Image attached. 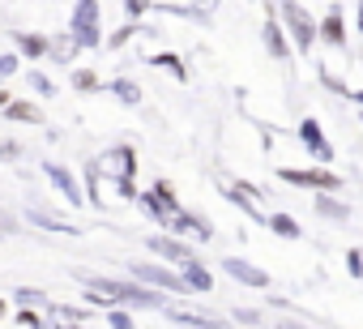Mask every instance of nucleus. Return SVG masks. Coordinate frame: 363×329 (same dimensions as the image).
<instances>
[{
  "label": "nucleus",
  "mask_w": 363,
  "mask_h": 329,
  "mask_svg": "<svg viewBox=\"0 0 363 329\" xmlns=\"http://www.w3.org/2000/svg\"><path fill=\"white\" fill-rule=\"evenodd\" d=\"M103 172H111L116 180H133V172H137V154H133L128 145H120V150H111V154L103 158Z\"/></svg>",
  "instance_id": "nucleus-8"
},
{
  "label": "nucleus",
  "mask_w": 363,
  "mask_h": 329,
  "mask_svg": "<svg viewBox=\"0 0 363 329\" xmlns=\"http://www.w3.org/2000/svg\"><path fill=\"white\" fill-rule=\"evenodd\" d=\"M60 329H77V325H60Z\"/></svg>",
  "instance_id": "nucleus-36"
},
{
  "label": "nucleus",
  "mask_w": 363,
  "mask_h": 329,
  "mask_svg": "<svg viewBox=\"0 0 363 329\" xmlns=\"http://www.w3.org/2000/svg\"><path fill=\"white\" fill-rule=\"evenodd\" d=\"M299 137H303V145H308L316 158H329V154H333L329 141L320 137V124H316V120H303V124H299Z\"/></svg>",
  "instance_id": "nucleus-12"
},
{
  "label": "nucleus",
  "mask_w": 363,
  "mask_h": 329,
  "mask_svg": "<svg viewBox=\"0 0 363 329\" xmlns=\"http://www.w3.org/2000/svg\"><path fill=\"white\" fill-rule=\"evenodd\" d=\"M150 65H158V69H171L175 77H184V65H179L175 56H167V52H162V56H150Z\"/></svg>",
  "instance_id": "nucleus-22"
},
{
  "label": "nucleus",
  "mask_w": 363,
  "mask_h": 329,
  "mask_svg": "<svg viewBox=\"0 0 363 329\" xmlns=\"http://www.w3.org/2000/svg\"><path fill=\"white\" fill-rule=\"evenodd\" d=\"M18 73V56H0V82Z\"/></svg>",
  "instance_id": "nucleus-24"
},
{
  "label": "nucleus",
  "mask_w": 363,
  "mask_h": 329,
  "mask_svg": "<svg viewBox=\"0 0 363 329\" xmlns=\"http://www.w3.org/2000/svg\"><path fill=\"white\" fill-rule=\"evenodd\" d=\"M278 180H286V184H295V189H320V193H333L342 180L333 176V172H299V167H282L278 172Z\"/></svg>",
  "instance_id": "nucleus-5"
},
{
  "label": "nucleus",
  "mask_w": 363,
  "mask_h": 329,
  "mask_svg": "<svg viewBox=\"0 0 363 329\" xmlns=\"http://www.w3.org/2000/svg\"><path fill=\"white\" fill-rule=\"evenodd\" d=\"M193 9H197V13L206 18V13H214V9H218V0H197V5H193Z\"/></svg>",
  "instance_id": "nucleus-29"
},
{
  "label": "nucleus",
  "mask_w": 363,
  "mask_h": 329,
  "mask_svg": "<svg viewBox=\"0 0 363 329\" xmlns=\"http://www.w3.org/2000/svg\"><path fill=\"white\" fill-rule=\"evenodd\" d=\"M26 218H30L35 227H48V231H69V235H77V231H82V227H69L65 218H56V214H48V210H39V206H30V210H26Z\"/></svg>",
  "instance_id": "nucleus-14"
},
{
  "label": "nucleus",
  "mask_w": 363,
  "mask_h": 329,
  "mask_svg": "<svg viewBox=\"0 0 363 329\" xmlns=\"http://www.w3.org/2000/svg\"><path fill=\"white\" fill-rule=\"evenodd\" d=\"M13 43L22 48V56H30V60H39V56H48V39L43 35H26V30H13Z\"/></svg>",
  "instance_id": "nucleus-13"
},
{
  "label": "nucleus",
  "mask_w": 363,
  "mask_h": 329,
  "mask_svg": "<svg viewBox=\"0 0 363 329\" xmlns=\"http://www.w3.org/2000/svg\"><path fill=\"white\" fill-rule=\"evenodd\" d=\"M69 35L77 48H99L103 35H99V0H77V13L69 22Z\"/></svg>",
  "instance_id": "nucleus-3"
},
{
  "label": "nucleus",
  "mask_w": 363,
  "mask_h": 329,
  "mask_svg": "<svg viewBox=\"0 0 363 329\" xmlns=\"http://www.w3.org/2000/svg\"><path fill=\"white\" fill-rule=\"evenodd\" d=\"M179 269H184V282H189L193 291H214V278H210V269H201V265H197V257H193V261H184Z\"/></svg>",
  "instance_id": "nucleus-15"
},
{
  "label": "nucleus",
  "mask_w": 363,
  "mask_h": 329,
  "mask_svg": "<svg viewBox=\"0 0 363 329\" xmlns=\"http://www.w3.org/2000/svg\"><path fill=\"white\" fill-rule=\"evenodd\" d=\"M145 244H150V252H158L162 261H175V265L193 261V248H189L184 240H175V231H171V235H150Z\"/></svg>",
  "instance_id": "nucleus-6"
},
{
  "label": "nucleus",
  "mask_w": 363,
  "mask_h": 329,
  "mask_svg": "<svg viewBox=\"0 0 363 329\" xmlns=\"http://www.w3.org/2000/svg\"><path fill=\"white\" fill-rule=\"evenodd\" d=\"M111 90H116V99H120V103H141V90H137L133 82H116Z\"/></svg>",
  "instance_id": "nucleus-20"
},
{
  "label": "nucleus",
  "mask_w": 363,
  "mask_h": 329,
  "mask_svg": "<svg viewBox=\"0 0 363 329\" xmlns=\"http://www.w3.org/2000/svg\"><path fill=\"white\" fill-rule=\"evenodd\" d=\"M274 329H303V325H295V320H278Z\"/></svg>",
  "instance_id": "nucleus-33"
},
{
  "label": "nucleus",
  "mask_w": 363,
  "mask_h": 329,
  "mask_svg": "<svg viewBox=\"0 0 363 329\" xmlns=\"http://www.w3.org/2000/svg\"><path fill=\"white\" fill-rule=\"evenodd\" d=\"M30 90H39L43 99H52V94H56V86H52V82H48L43 73H30Z\"/></svg>",
  "instance_id": "nucleus-23"
},
{
  "label": "nucleus",
  "mask_w": 363,
  "mask_h": 329,
  "mask_svg": "<svg viewBox=\"0 0 363 329\" xmlns=\"http://www.w3.org/2000/svg\"><path fill=\"white\" fill-rule=\"evenodd\" d=\"M265 227H269L274 235H282V240H299V223H295L291 214H269Z\"/></svg>",
  "instance_id": "nucleus-16"
},
{
  "label": "nucleus",
  "mask_w": 363,
  "mask_h": 329,
  "mask_svg": "<svg viewBox=\"0 0 363 329\" xmlns=\"http://www.w3.org/2000/svg\"><path fill=\"white\" fill-rule=\"evenodd\" d=\"M167 316H171V320H184V325H197V329H227L218 316H210V312H193V308H179V303L167 308Z\"/></svg>",
  "instance_id": "nucleus-10"
},
{
  "label": "nucleus",
  "mask_w": 363,
  "mask_h": 329,
  "mask_svg": "<svg viewBox=\"0 0 363 329\" xmlns=\"http://www.w3.org/2000/svg\"><path fill=\"white\" fill-rule=\"evenodd\" d=\"M43 172H48V180H52V184L69 197V206H82V201H86V197H82V189H77V180L60 167V162H43Z\"/></svg>",
  "instance_id": "nucleus-9"
},
{
  "label": "nucleus",
  "mask_w": 363,
  "mask_h": 329,
  "mask_svg": "<svg viewBox=\"0 0 363 329\" xmlns=\"http://www.w3.org/2000/svg\"><path fill=\"white\" fill-rule=\"evenodd\" d=\"M86 286H90V303H103V308H111V303L162 308V299H158L154 291H145L137 278H133V282H116V278H86Z\"/></svg>",
  "instance_id": "nucleus-1"
},
{
  "label": "nucleus",
  "mask_w": 363,
  "mask_h": 329,
  "mask_svg": "<svg viewBox=\"0 0 363 329\" xmlns=\"http://www.w3.org/2000/svg\"><path fill=\"white\" fill-rule=\"evenodd\" d=\"M0 107H9V90H0Z\"/></svg>",
  "instance_id": "nucleus-34"
},
{
  "label": "nucleus",
  "mask_w": 363,
  "mask_h": 329,
  "mask_svg": "<svg viewBox=\"0 0 363 329\" xmlns=\"http://www.w3.org/2000/svg\"><path fill=\"white\" fill-rule=\"evenodd\" d=\"M22 329H43V320L35 312H22Z\"/></svg>",
  "instance_id": "nucleus-28"
},
{
  "label": "nucleus",
  "mask_w": 363,
  "mask_h": 329,
  "mask_svg": "<svg viewBox=\"0 0 363 329\" xmlns=\"http://www.w3.org/2000/svg\"><path fill=\"white\" fill-rule=\"evenodd\" d=\"M240 320H244V325H261V312H252V308H244V312H240Z\"/></svg>",
  "instance_id": "nucleus-31"
},
{
  "label": "nucleus",
  "mask_w": 363,
  "mask_h": 329,
  "mask_svg": "<svg viewBox=\"0 0 363 329\" xmlns=\"http://www.w3.org/2000/svg\"><path fill=\"white\" fill-rule=\"evenodd\" d=\"M282 26L291 30V39L299 43V48H312L316 43V26H312V18L303 13V5H295V0H282Z\"/></svg>",
  "instance_id": "nucleus-4"
},
{
  "label": "nucleus",
  "mask_w": 363,
  "mask_h": 329,
  "mask_svg": "<svg viewBox=\"0 0 363 329\" xmlns=\"http://www.w3.org/2000/svg\"><path fill=\"white\" fill-rule=\"evenodd\" d=\"M73 86H77V90H86V94H90V90H99V77H94V73H90V69H77V73H73Z\"/></svg>",
  "instance_id": "nucleus-21"
},
{
  "label": "nucleus",
  "mask_w": 363,
  "mask_h": 329,
  "mask_svg": "<svg viewBox=\"0 0 363 329\" xmlns=\"http://www.w3.org/2000/svg\"><path fill=\"white\" fill-rule=\"evenodd\" d=\"M316 35H320V39H325V43H333V48H337V43H342V39H346V30H342V13H337V9H333V13H329V18H325V26H320V30H316Z\"/></svg>",
  "instance_id": "nucleus-17"
},
{
  "label": "nucleus",
  "mask_w": 363,
  "mask_h": 329,
  "mask_svg": "<svg viewBox=\"0 0 363 329\" xmlns=\"http://www.w3.org/2000/svg\"><path fill=\"white\" fill-rule=\"evenodd\" d=\"M9 116H13V120H35V124H43V111H39L35 103H9Z\"/></svg>",
  "instance_id": "nucleus-19"
},
{
  "label": "nucleus",
  "mask_w": 363,
  "mask_h": 329,
  "mask_svg": "<svg viewBox=\"0 0 363 329\" xmlns=\"http://www.w3.org/2000/svg\"><path fill=\"white\" fill-rule=\"evenodd\" d=\"M107 320H111V329H133V320L124 312H107Z\"/></svg>",
  "instance_id": "nucleus-26"
},
{
  "label": "nucleus",
  "mask_w": 363,
  "mask_h": 329,
  "mask_svg": "<svg viewBox=\"0 0 363 329\" xmlns=\"http://www.w3.org/2000/svg\"><path fill=\"white\" fill-rule=\"evenodd\" d=\"M128 269H133V278H137V282H145V286H158V291H175V295H189V291H193V286L184 282V274L162 269V265H154V261H133Z\"/></svg>",
  "instance_id": "nucleus-2"
},
{
  "label": "nucleus",
  "mask_w": 363,
  "mask_h": 329,
  "mask_svg": "<svg viewBox=\"0 0 363 329\" xmlns=\"http://www.w3.org/2000/svg\"><path fill=\"white\" fill-rule=\"evenodd\" d=\"M265 48H269V56L274 60H291V43H286V35H282V22H265Z\"/></svg>",
  "instance_id": "nucleus-11"
},
{
  "label": "nucleus",
  "mask_w": 363,
  "mask_h": 329,
  "mask_svg": "<svg viewBox=\"0 0 363 329\" xmlns=\"http://www.w3.org/2000/svg\"><path fill=\"white\" fill-rule=\"evenodd\" d=\"M0 316H5V303H0Z\"/></svg>",
  "instance_id": "nucleus-37"
},
{
  "label": "nucleus",
  "mask_w": 363,
  "mask_h": 329,
  "mask_svg": "<svg viewBox=\"0 0 363 329\" xmlns=\"http://www.w3.org/2000/svg\"><path fill=\"white\" fill-rule=\"evenodd\" d=\"M0 154H5V158H18L22 150H18V141H0Z\"/></svg>",
  "instance_id": "nucleus-30"
},
{
  "label": "nucleus",
  "mask_w": 363,
  "mask_h": 329,
  "mask_svg": "<svg viewBox=\"0 0 363 329\" xmlns=\"http://www.w3.org/2000/svg\"><path fill=\"white\" fill-rule=\"evenodd\" d=\"M346 261H350V274H363V257H359V252H350Z\"/></svg>",
  "instance_id": "nucleus-32"
},
{
  "label": "nucleus",
  "mask_w": 363,
  "mask_h": 329,
  "mask_svg": "<svg viewBox=\"0 0 363 329\" xmlns=\"http://www.w3.org/2000/svg\"><path fill=\"white\" fill-rule=\"evenodd\" d=\"M124 9H128V18L137 22V18H141V13L150 9V0H124Z\"/></svg>",
  "instance_id": "nucleus-25"
},
{
  "label": "nucleus",
  "mask_w": 363,
  "mask_h": 329,
  "mask_svg": "<svg viewBox=\"0 0 363 329\" xmlns=\"http://www.w3.org/2000/svg\"><path fill=\"white\" fill-rule=\"evenodd\" d=\"M316 214L320 218H333V223H346V206H337L329 197H316Z\"/></svg>",
  "instance_id": "nucleus-18"
},
{
  "label": "nucleus",
  "mask_w": 363,
  "mask_h": 329,
  "mask_svg": "<svg viewBox=\"0 0 363 329\" xmlns=\"http://www.w3.org/2000/svg\"><path fill=\"white\" fill-rule=\"evenodd\" d=\"M39 295H43V291H30V286H22V291H18V303H39Z\"/></svg>",
  "instance_id": "nucleus-27"
},
{
  "label": "nucleus",
  "mask_w": 363,
  "mask_h": 329,
  "mask_svg": "<svg viewBox=\"0 0 363 329\" xmlns=\"http://www.w3.org/2000/svg\"><path fill=\"white\" fill-rule=\"evenodd\" d=\"M223 269H227L235 282H244V286H269V274H265V269H257V265H248V261H240V257H227V261H223Z\"/></svg>",
  "instance_id": "nucleus-7"
},
{
  "label": "nucleus",
  "mask_w": 363,
  "mask_h": 329,
  "mask_svg": "<svg viewBox=\"0 0 363 329\" xmlns=\"http://www.w3.org/2000/svg\"><path fill=\"white\" fill-rule=\"evenodd\" d=\"M359 26H363V9H359Z\"/></svg>",
  "instance_id": "nucleus-35"
}]
</instances>
